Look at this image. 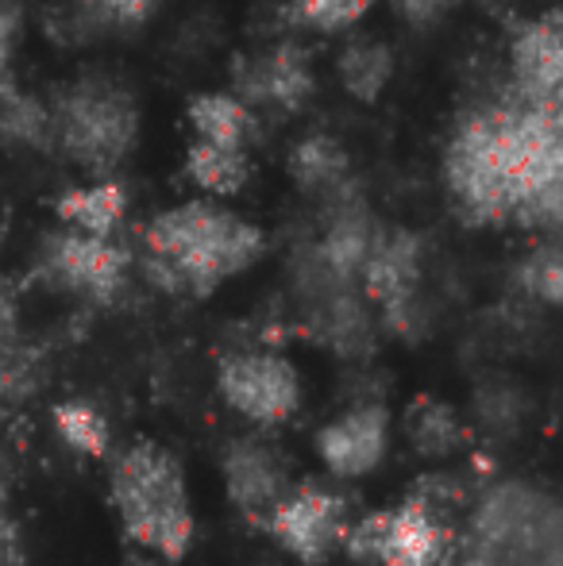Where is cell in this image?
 Listing matches in <instances>:
<instances>
[{"label": "cell", "instance_id": "obj_1", "mask_svg": "<svg viewBox=\"0 0 563 566\" xmlns=\"http://www.w3.org/2000/svg\"><path fill=\"white\" fill-rule=\"evenodd\" d=\"M444 186L467 224L556 231L563 217L560 97H510L475 105L444 147Z\"/></svg>", "mask_w": 563, "mask_h": 566}, {"label": "cell", "instance_id": "obj_2", "mask_svg": "<svg viewBox=\"0 0 563 566\" xmlns=\"http://www.w3.org/2000/svg\"><path fill=\"white\" fill-rule=\"evenodd\" d=\"M263 243V231L236 212L186 201L178 209L158 212L143 231V247H147L143 266L163 293L209 297L228 277L256 266Z\"/></svg>", "mask_w": 563, "mask_h": 566}, {"label": "cell", "instance_id": "obj_3", "mask_svg": "<svg viewBox=\"0 0 563 566\" xmlns=\"http://www.w3.org/2000/svg\"><path fill=\"white\" fill-rule=\"evenodd\" d=\"M113 505L128 539L155 552L158 559L178 563L194 539V509H189L186 474L170 451L155 443H136L113 462L108 474Z\"/></svg>", "mask_w": 563, "mask_h": 566}, {"label": "cell", "instance_id": "obj_4", "mask_svg": "<svg viewBox=\"0 0 563 566\" xmlns=\"http://www.w3.org/2000/svg\"><path fill=\"white\" fill-rule=\"evenodd\" d=\"M54 147L82 170L108 174L132 155L139 139V105L113 77H77L51 108Z\"/></svg>", "mask_w": 563, "mask_h": 566}, {"label": "cell", "instance_id": "obj_5", "mask_svg": "<svg viewBox=\"0 0 563 566\" xmlns=\"http://www.w3.org/2000/svg\"><path fill=\"white\" fill-rule=\"evenodd\" d=\"M467 566H560L556 505L525 485H505L482 501Z\"/></svg>", "mask_w": 563, "mask_h": 566}, {"label": "cell", "instance_id": "obj_6", "mask_svg": "<svg viewBox=\"0 0 563 566\" xmlns=\"http://www.w3.org/2000/svg\"><path fill=\"white\" fill-rule=\"evenodd\" d=\"M340 544L363 566H436L448 552V528L440 509L409 497L406 505L355 521Z\"/></svg>", "mask_w": 563, "mask_h": 566}, {"label": "cell", "instance_id": "obj_7", "mask_svg": "<svg viewBox=\"0 0 563 566\" xmlns=\"http://www.w3.org/2000/svg\"><path fill=\"white\" fill-rule=\"evenodd\" d=\"M425 247L421 235L406 228H378L371 254L359 270V290L375 308H383V321L402 336H414L425 321Z\"/></svg>", "mask_w": 563, "mask_h": 566}, {"label": "cell", "instance_id": "obj_8", "mask_svg": "<svg viewBox=\"0 0 563 566\" xmlns=\"http://www.w3.org/2000/svg\"><path fill=\"white\" fill-rule=\"evenodd\" d=\"M43 274L54 285L90 297L97 305H113L128 282V251L113 243V235H85V231H54L43 239Z\"/></svg>", "mask_w": 563, "mask_h": 566}, {"label": "cell", "instance_id": "obj_9", "mask_svg": "<svg viewBox=\"0 0 563 566\" xmlns=\"http://www.w3.org/2000/svg\"><path fill=\"white\" fill-rule=\"evenodd\" d=\"M220 397L251 424H282L301 405L298 366L274 350L228 355L220 366Z\"/></svg>", "mask_w": 563, "mask_h": 566}, {"label": "cell", "instance_id": "obj_10", "mask_svg": "<svg viewBox=\"0 0 563 566\" xmlns=\"http://www.w3.org/2000/svg\"><path fill=\"white\" fill-rule=\"evenodd\" d=\"M267 528L298 563L321 566L344 539L347 505L340 493L324 490V485H290Z\"/></svg>", "mask_w": 563, "mask_h": 566}, {"label": "cell", "instance_id": "obj_11", "mask_svg": "<svg viewBox=\"0 0 563 566\" xmlns=\"http://www.w3.org/2000/svg\"><path fill=\"white\" fill-rule=\"evenodd\" d=\"M225 485L232 505L240 509L248 521L267 524L271 513L279 509V501L290 493V462L282 459L279 448L256 440H236L225 451Z\"/></svg>", "mask_w": 563, "mask_h": 566}, {"label": "cell", "instance_id": "obj_12", "mask_svg": "<svg viewBox=\"0 0 563 566\" xmlns=\"http://www.w3.org/2000/svg\"><path fill=\"white\" fill-rule=\"evenodd\" d=\"M236 90H240L243 105H271L279 113H301L316 90L309 54L298 43H279L267 54L240 59Z\"/></svg>", "mask_w": 563, "mask_h": 566}, {"label": "cell", "instance_id": "obj_13", "mask_svg": "<svg viewBox=\"0 0 563 566\" xmlns=\"http://www.w3.org/2000/svg\"><path fill=\"white\" fill-rule=\"evenodd\" d=\"M390 448V417L383 405H359L321 428L316 451L336 478H363L386 459Z\"/></svg>", "mask_w": 563, "mask_h": 566}, {"label": "cell", "instance_id": "obj_14", "mask_svg": "<svg viewBox=\"0 0 563 566\" xmlns=\"http://www.w3.org/2000/svg\"><path fill=\"white\" fill-rule=\"evenodd\" d=\"M513 90L525 97H560L563 90V20L552 8L541 20L518 28L510 43Z\"/></svg>", "mask_w": 563, "mask_h": 566}, {"label": "cell", "instance_id": "obj_15", "mask_svg": "<svg viewBox=\"0 0 563 566\" xmlns=\"http://www.w3.org/2000/svg\"><path fill=\"white\" fill-rule=\"evenodd\" d=\"M378 235L375 217L367 212V205L359 197H340V205L332 209V220L324 228L321 243L309 247V254L316 259V266L329 270L340 282H355L359 285V270L371 254V243Z\"/></svg>", "mask_w": 563, "mask_h": 566}, {"label": "cell", "instance_id": "obj_16", "mask_svg": "<svg viewBox=\"0 0 563 566\" xmlns=\"http://www.w3.org/2000/svg\"><path fill=\"white\" fill-rule=\"evenodd\" d=\"M54 212L66 228L85 231V235H113L128 212V193L116 181H97V186L70 189L54 201Z\"/></svg>", "mask_w": 563, "mask_h": 566}, {"label": "cell", "instance_id": "obj_17", "mask_svg": "<svg viewBox=\"0 0 563 566\" xmlns=\"http://www.w3.org/2000/svg\"><path fill=\"white\" fill-rule=\"evenodd\" d=\"M189 124L201 135L205 143H217V147H243L256 132V116L232 93H197L189 101Z\"/></svg>", "mask_w": 563, "mask_h": 566}, {"label": "cell", "instance_id": "obj_18", "mask_svg": "<svg viewBox=\"0 0 563 566\" xmlns=\"http://www.w3.org/2000/svg\"><path fill=\"white\" fill-rule=\"evenodd\" d=\"M340 85L352 93L355 101L371 105L383 97V90L394 77V51L378 39H352L336 59Z\"/></svg>", "mask_w": 563, "mask_h": 566}, {"label": "cell", "instance_id": "obj_19", "mask_svg": "<svg viewBox=\"0 0 563 566\" xmlns=\"http://www.w3.org/2000/svg\"><path fill=\"white\" fill-rule=\"evenodd\" d=\"M290 178L309 193L344 189L347 181V150L332 135H305L290 150Z\"/></svg>", "mask_w": 563, "mask_h": 566}, {"label": "cell", "instance_id": "obj_20", "mask_svg": "<svg viewBox=\"0 0 563 566\" xmlns=\"http://www.w3.org/2000/svg\"><path fill=\"white\" fill-rule=\"evenodd\" d=\"M406 436L417 448V454L428 459H444V454L459 451L467 443V428L456 417V409L436 397H417L406 409Z\"/></svg>", "mask_w": 563, "mask_h": 566}, {"label": "cell", "instance_id": "obj_21", "mask_svg": "<svg viewBox=\"0 0 563 566\" xmlns=\"http://www.w3.org/2000/svg\"><path fill=\"white\" fill-rule=\"evenodd\" d=\"M186 174L201 189L217 197H236L251 178V163L243 147H217V143H194L186 150Z\"/></svg>", "mask_w": 563, "mask_h": 566}, {"label": "cell", "instance_id": "obj_22", "mask_svg": "<svg viewBox=\"0 0 563 566\" xmlns=\"http://www.w3.org/2000/svg\"><path fill=\"white\" fill-rule=\"evenodd\" d=\"M0 139H4V143H20V147L54 150L51 108L39 105L31 93L15 90L12 77L0 85Z\"/></svg>", "mask_w": 563, "mask_h": 566}, {"label": "cell", "instance_id": "obj_23", "mask_svg": "<svg viewBox=\"0 0 563 566\" xmlns=\"http://www.w3.org/2000/svg\"><path fill=\"white\" fill-rule=\"evenodd\" d=\"M54 428H59V436L70 443V448L90 454V459H105L108 443H113V436H108V420L85 401L54 405Z\"/></svg>", "mask_w": 563, "mask_h": 566}, {"label": "cell", "instance_id": "obj_24", "mask_svg": "<svg viewBox=\"0 0 563 566\" xmlns=\"http://www.w3.org/2000/svg\"><path fill=\"white\" fill-rule=\"evenodd\" d=\"M518 282L529 297L544 301V305H560L563 297V259H560V247L556 243H544L521 262L518 270Z\"/></svg>", "mask_w": 563, "mask_h": 566}, {"label": "cell", "instance_id": "obj_25", "mask_svg": "<svg viewBox=\"0 0 563 566\" xmlns=\"http://www.w3.org/2000/svg\"><path fill=\"white\" fill-rule=\"evenodd\" d=\"M375 0H290V15L316 31H347L371 12Z\"/></svg>", "mask_w": 563, "mask_h": 566}, {"label": "cell", "instance_id": "obj_26", "mask_svg": "<svg viewBox=\"0 0 563 566\" xmlns=\"http://www.w3.org/2000/svg\"><path fill=\"white\" fill-rule=\"evenodd\" d=\"M163 0H82L77 15L85 28H139Z\"/></svg>", "mask_w": 563, "mask_h": 566}, {"label": "cell", "instance_id": "obj_27", "mask_svg": "<svg viewBox=\"0 0 563 566\" xmlns=\"http://www.w3.org/2000/svg\"><path fill=\"white\" fill-rule=\"evenodd\" d=\"M521 417H525V397L513 386H505V381H494V386H487L479 394V420L490 432H513L521 424Z\"/></svg>", "mask_w": 563, "mask_h": 566}, {"label": "cell", "instance_id": "obj_28", "mask_svg": "<svg viewBox=\"0 0 563 566\" xmlns=\"http://www.w3.org/2000/svg\"><path fill=\"white\" fill-rule=\"evenodd\" d=\"M20 374V347H15V301L0 282V389H8Z\"/></svg>", "mask_w": 563, "mask_h": 566}, {"label": "cell", "instance_id": "obj_29", "mask_svg": "<svg viewBox=\"0 0 563 566\" xmlns=\"http://www.w3.org/2000/svg\"><path fill=\"white\" fill-rule=\"evenodd\" d=\"M456 4V0H394V12L402 15L406 23H417V28H425V23L440 20L448 8Z\"/></svg>", "mask_w": 563, "mask_h": 566}, {"label": "cell", "instance_id": "obj_30", "mask_svg": "<svg viewBox=\"0 0 563 566\" xmlns=\"http://www.w3.org/2000/svg\"><path fill=\"white\" fill-rule=\"evenodd\" d=\"M8 82V54H4V46H0V85Z\"/></svg>", "mask_w": 563, "mask_h": 566}, {"label": "cell", "instance_id": "obj_31", "mask_svg": "<svg viewBox=\"0 0 563 566\" xmlns=\"http://www.w3.org/2000/svg\"><path fill=\"white\" fill-rule=\"evenodd\" d=\"M436 566H444V563H436Z\"/></svg>", "mask_w": 563, "mask_h": 566}]
</instances>
